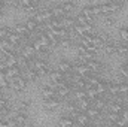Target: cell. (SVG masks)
<instances>
[{
    "label": "cell",
    "mask_w": 128,
    "mask_h": 127,
    "mask_svg": "<svg viewBox=\"0 0 128 127\" xmlns=\"http://www.w3.org/2000/svg\"><path fill=\"white\" fill-rule=\"evenodd\" d=\"M92 106V100H90V99H82V100H78V108L80 109V111H86L88 108H91Z\"/></svg>",
    "instance_id": "16"
},
{
    "label": "cell",
    "mask_w": 128,
    "mask_h": 127,
    "mask_svg": "<svg viewBox=\"0 0 128 127\" xmlns=\"http://www.w3.org/2000/svg\"><path fill=\"white\" fill-rule=\"evenodd\" d=\"M122 8L121 3L116 2H109V3H103L101 5V15H113L116 12H119Z\"/></svg>",
    "instance_id": "2"
},
{
    "label": "cell",
    "mask_w": 128,
    "mask_h": 127,
    "mask_svg": "<svg viewBox=\"0 0 128 127\" xmlns=\"http://www.w3.org/2000/svg\"><path fill=\"white\" fill-rule=\"evenodd\" d=\"M72 70H73L74 73H79V75H82V76H88V75L91 73V69L88 67V64L84 63V61H79V63H73V67H72Z\"/></svg>",
    "instance_id": "5"
},
{
    "label": "cell",
    "mask_w": 128,
    "mask_h": 127,
    "mask_svg": "<svg viewBox=\"0 0 128 127\" xmlns=\"http://www.w3.org/2000/svg\"><path fill=\"white\" fill-rule=\"evenodd\" d=\"M119 115H121V118H122V120H125V121L128 123V109H127V108H124V109L121 111V114H119Z\"/></svg>",
    "instance_id": "34"
},
{
    "label": "cell",
    "mask_w": 128,
    "mask_h": 127,
    "mask_svg": "<svg viewBox=\"0 0 128 127\" xmlns=\"http://www.w3.org/2000/svg\"><path fill=\"white\" fill-rule=\"evenodd\" d=\"M61 105V99L58 96H54V97H49V99H43V108L46 111H54L57 108H60Z\"/></svg>",
    "instance_id": "4"
},
{
    "label": "cell",
    "mask_w": 128,
    "mask_h": 127,
    "mask_svg": "<svg viewBox=\"0 0 128 127\" xmlns=\"http://www.w3.org/2000/svg\"><path fill=\"white\" fill-rule=\"evenodd\" d=\"M96 88H97V91H98L100 96H104L106 93H107V85L104 84V81H100V82L96 85Z\"/></svg>",
    "instance_id": "23"
},
{
    "label": "cell",
    "mask_w": 128,
    "mask_h": 127,
    "mask_svg": "<svg viewBox=\"0 0 128 127\" xmlns=\"http://www.w3.org/2000/svg\"><path fill=\"white\" fill-rule=\"evenodd\" d=\"M125 64H127V67H128V58H127V61H125Z\"/></svg>",
    "instance_id": "37"
},
{
    "label": "cell",
    "mask_w": 128,
    "mask_h": 127,
    "mask_svg": "<svg viewBox=\"0 0 128 127\" xmlns=\"http://www.w3.org/2000/svg\"><path fill=\"white\" fill-rule=\"evenodd\" d=\"M106 118H107V123H109V124H115V123L118 121V118H119V114L109 111V114H106Z\"/></svg>",
    "instance_id": "22"
},
{
    "label": "cell",
    "mask_w": 128,
    "mask_h": 127,
    "mask_svg": "<svg viewBox=\"0 0 128 127\" xmlns=\"http://www.w3.org/2000/svg\"><path fill=\"white\" fill-rule=\"evenodd\" d=\"M85 63L88 64V67H90L91 72H94V73H98L100 70H103V64L100 63V61H97L96 58H91V60H88V61H85Z\"/></svg>",
    "instance_id": "12"
},
{
    "label": "cell",
    "mask_w": 128,
    "mask_h": 127,
    "mask_svg": "<svg viewBox=\"0 0 128 127\" xmlns=\"http://www.w3.org/2000/svg\"><path fill=\"white\" fill-rule=\"evenodd\" d=\"M125 108H127V109H128V103H127V105H125Z\"/></svg>",
    "instance_id": "38"
},
{
    "label": "cell",
    "mask_w": 128,
    "mask_h": 127,
    "mask_svg": "<svg viewBox=\"0 0 128 127\" xmlns=\"http://www.w3.org/2000/svg\"><path fill=\"white\" fill-rule=\"evenodd\" d=\"M0 90H2V88H0Z\"/></svg>",
    "instance_id": "40"
},
{
    "label": "cell",
    "mask_w": 128,
    "mask_h": 127,
    "mask_svg": "<svg viewBox=\"0 0 128 127\" xmlns=\"http://www.w3.org/2000/svg\"><path fill=\"white\" fill-rule=\"evenodd\" d=\"M74 24H76V18L70 17V14H67L66 17L61 18V27H64V29H73Z\"/></svg>",
    "instance_id": "10"
},
{
    "label": "cell",
    "mask_w": 128,
    "mask_h": 127,
    "mask_svg": "<svg viewBox=\"0 0 128 127\" xmlns=\"http://www.w3.org/2000/svg\"><path fill=\"white\" fill-rule=\"evenodd\" d=\"M103 17H104L103 23H104L106 26H113V24H115V18H113V15H103Z\"/></svg>",
    "instance_id": "27"
},
{
    "label": "cell",
    "mask_w": 128,
    "mask_h": 127,
    "mask_svg": "<svg viewBox=\"0 0 128 127\" xmlns=\"http://www.w3.org/2000/svg\"><path fill=\"white\" fill-rule=\"evenodd\" d=\"M91 15L92 17L101 15V5H91Z\"/></svg>",
    "instance_id": "26"
},
{
    "label": "cell",
    "mask_w": 128,
    "mask_h": 127,
    "mask_svg": "<svg viewBox=\"0 0 128 127\" xmlns=\"http://www.w3.org/2000/svg\"><path fill=\"white\" fill-rule=\"evenodd\" d=\"M16 120V126H26L28 123V115L27 111H16V114L14 115Z\"/></svg>",
    "instance_id": "7"
},
{
    "label": "cell",
    "mask_w": 128,
    "mask_h": 127,
    "mask_svg": "<svg viewBox=\"0 0 128 127\" xmlns=\"http://www.w3.org/2000/svg\"><path fill=\"white\" fill-rule=\"evenodd\" d=\"M54 15H52V9L51 8H45V9H40V11H37L34 15H33V18L37 21V23H46L48 20H51Z\"/></svg>",
    "instance_id": "3"
},
{
    "label": "cell",
    "mask_w": 128,
    "mask_h": 127,
    "mask_svg": "<svg viewBox=\"0 0 128 127\" xmlns=\"http://www.w3.org/2000/svg\"><path fill=\"white\" fill-rule=\"evenodd\" d=\"M39 24H40V23H37L33 17H32V18H28V20H27V23H26V26L28 27V30H30L32 33H36L37 27H39Z\"/></svg>",
    "instance_id": "20"
},
{
    "label": "cell",
    "mask_w": 128,
    "mask_h": 127,
    "mask_svg": "<svg viewBox=\"0 0 128 127\" xmlns=\"http://www.w3.org/2000/svg\"><path fill=\"white\" fill-rule=\"evenodd\" d=\"M107 93H110V96H119V82H110L107 85Z\"/></svg>",
    "instance_id": "14"
},
{
    "label": "cell",
    "mask_w": 128,
    "mask_h": 127,
    "mask_svg": "<svg viewBox=\"0 0 128 127\" xmlns=\"http://www.w3.org/2000/svg\"><path fill=\"white\" fill-rule=\"evenodd\" d=\"M21 54H22L24 57H27V58H33V57H36V49H34L33 43H26V45L22 46Z\"/></svg>",
    "instance_id": "9"
},
{
    "label": "cell",
    "mask_w": 128,
    "mask_h": 127,
    "mask_svg": "<svg viewBox=\"0 0 128 127\" xmlns=\"http://www.w3.org/2000/svg\"><path fill=\"white\" fill-rule=\"evenodd\" d=\"M78 52H79V55L82 57V55H85V54L88 52V49L85 48V45H84V43H79V45H78Z\"/></svg>",
    "instance_id": "31"
},
{
    "label": "cell",
    "mask_w": 128,
    "mask_h": 127,
    "mask_svg": "<svg viewBox=\"0 0 128 127\" xmlns=\"http://www.w3.org/2000/svg\"><path fill=\"white\" fill-rule=\"evenodd\" d=\"M10 32H12L10 27H8V26H0V39H8V36H9Z\"/></svg>",
    "instance_id": "24"
},
{
    "label": "cell",
    "mask_w": 128,
    "mask_h": 127,
    "mask_svg": "<svg viewBox=\"0 0 128 127\" xmlns=\"http://www.w3.org/2000/svg\"><path fill=\"white\" fill-rule=\"evenodd\" d=\"M72 67H73V63H70V61H67V60H61L60 63L57 64V69H58L60 72H63L64 75H66V73H70Z\"/></svg>",
    "instance_id": "13"
},
{
    "label": "cell",
    "mask_w": 128,
    "mask_h": 127,
    "mask_svg": "<svg viewBox=\"0 0 128 127\" xmlns=\"http://www.w3.org/2000/svg\"><path fill=\"white\" fill-rule=\"evenodd\" d=\"M30 105H32L30 100H21L20 105H18V108H16V111H27L30 108Z\"/></svg>",
    "instance_id": "25"
},
{
    "label": "cell",
    "mask_w": 128,
    "mask_h": 127,
    "mask_svg": "<svg viewBox=\"0 0 128 127\" xmlns=\"http://www.w3.org/2000/svg\"><path fill=\"white\" fill-rule=\"evenodd\" d=\"M33 0H16V5H20L21 8H26V6H28V5H32Z\"/></svg>",
    "instance_id": "33"
},
{
    "label": "cell",
    "mask_w": 128,
    "mask_h": 127,
    "mask_svg": "<svg viewBox=\"0 0 128 127\" xmlns=\"http://www.w3.org/2000/svg\"><path fill=\"white\" fill-rule=\"evenodd\" d=\"M32 43H33V46H34V49H36V54H37L39 51H42V49H43V45L40 43V40H39V39H36V40H33Z\"/></svg>",
    "instance_id": "29"
},
{
    "label": "cell",
    "mask_w": 128,
    "mask_h": 127,
    "mask_svg": "<svg viewBox=\"0 0 128 127\" xmlns=\"http://www.w3.org/2000/svg\"><path fill=\"white\" fill-rule=\"evenodd\" d=\"M61 8L64 9V12H66V14H70V12H73V11H74L76 5H74L73 2L67 0V2H63V3H61Z\"/></svg>",
    "instance_id": "21"
},
{
    "label": "cell",
    "mask_w": 128,
    "mask_h": 127,
    "mask_svg": "<svg viewBox=\"0 0 128 127\" xmlns=\"http://www.w3.org/2000/svg\"><path fill=\"white\" fill-rule=\"evenodd\" d=\"M55 91H57V96H58L61 100H64V99L68 97L70 91H72V87L68 85V82H64V84H60V85L55 87Z\"/></svg>",
    "instance_id": "6"
},
{
    "label": "cell",
    "mask_w": 128,
    "mask_h": 127,
    "mask_svg": "<svg viewBox=\"0 0 128 127\" xmlns=\"http://www.w3.org/2000/svg\"><path fill=\"white\" fill-rule=\"evenodd\" d=\"M73 124H76L74 123V117L73 115H64L63 118L60 120V126H73Z\"/></svg>",
    "instance_id": "18"
},
{
    "label": "cell",
    "mask_w": 128,
    "mask_h": 127,
    "mask_svg": "<svg viewBox=\"0 0 128 127\" xmlns=\"http://www.w3.org/2000/svg\"><path fill=\"white\" fill-rule=\"evenodd\" d=\"M119 36H121V39H122L124 42L128 40V33H127V29H125V27H121V29H119Z\"/></svg>",
    "instance_id": "30"
},
{
    "label": "cell",
    "mask_w": 128,
    "mask_h": 127,
    "mask_svg": "<svg viewBox=\"0 0 128 127\" xmlns=\"http://www.w3.org/2000/svg\"><path fill=\"white\" fill-rule=\"evenodd\" d=\"M125 29H127V33H128V26H127V27H125Z\"/></svg>",
    "instance_id": "39"
},
{
    "label": "cell",
    "mask_w": 128,
    "mask_h": 127,
    "mask_svg": "<svg viewBox=\"0 0 128 127\" xmlns=\"http://www.w3.org/2000/svg\"><path fill=\"white\" fill-rule=\"evenodd\" d=\"M6 108H9V102H8V99L0 96V109H6Z\"/></svg>",
    "instance_id": "32"
},
{
    "label": "cell",
    "mask_w": 128,
    "mask_h": 127,
    "mask_svg": "<svg viewBox=\"0 0 128 127\" xmlns=\"http://www.w3.org/2000/svg\"><path fill=\"white\" fill-rule=\"evenodd\" d=\"M119 93H121L122 96L128 94V84H125V82H119Z\"/></svg>",
    "instance_id": "28"
},
{
    "label": "cell",
    "mask_w": 128,
    "mask_h": 127,
    "mask_svg": "<svg viewBox=\"0 0 128 127\" xmlns=\"http://www.w3.org/2000/svg\"><path fill=\"white\" fill-rule=\"evenodd\" d=\"M116 54H119V55H128V45L124 40L118 43V46H116Z\"/></svg>",
    "instance_id": "19"
},
{
    "label": "cell",
    "mask_w": 128,
    "mask_h": 127,
    "mask_svg": "<svg viewBox=\"0 0 128 127\" xmlns=\"http://www.w3.org/2000/svg\"><path fill=\"white\" fill-rule=\"evenodd\" d=\"M4 8H6V5L3 3V0H0V17L3 15V11H4Z\"/></svg>",
    "instance_id": "35"
},
{
    "label": "cell",
    "mask_w": 128,
    "mask_h": 127,
    "mask_svg": "<svg viewBox=\"0 0 128 127\" xmlns=\"http://www.w3.org/2000/svg\"><path fill=\"white\" fill-rule=\"evenodd\" d=\"M8 40L14 45V46H16V45H20V43H22V37L18 34V33L15 32L14 29H12V32L9 33V36H8Z\"/></svg>",
    "instance_id": "11"
},
{
    "label": "cell",
    "mask_w": 128,
    "mask_h": 127,
    "mask_svg": "<svg viewBox=\"0 0 128 127\" xmlns=\"http://www.w3.org/2000/svg\"><path fill=\"white\" fill-rule=\"evenodd\" d=\"M112 2H116V3H121V5H124L127 0H112Z\"/></svg>",
    "instance_id": "36"
},
{
    "label": "cell",
    "mask_w": 128,
    "mask_h": 127,
    "mask_svg": "<svg viewBox=\"0 0 128 127\" xmlns=\"http://www.w3.org/2000/svg\"><path fill=\"white\" fill-rule=\"evenodd\" d=\"M9 81H10V88L15 90V91H24V90L27 88V84H28V81H27V78H26L24 75L14 76V78H10Z\"/></svg>",
    "instance_id": "1"
},
{
    "label": "cell",
    "mask_w": 128,
    "mask_h": 127,
    "mask_svg": "<svg viewBox=\"0 0 128 127\" xmlns=\"http://www.w3.org/2000/svg\"><path fill=\"white\" fill-rule=\"evenodd\" d=\"M51 9H52V15H54L55 18H63V17H66V15H67V14L64 12V9L61 8V5H57V6H52Z\"/></svg>",
    "instance_id": "17"
},
{
    "label": "cell",
    "mask_w": 128,
    "mask_h": 127,
    "mask_svg": "<svg viewBox=\"0 0 128 127\" xmlns=\"http://www.w3.org/2000/svg\"><path fill=\"white\" fill-rule=\"evenodd\" d=\"M85 90H86V96H88L90 100H96L97 97H100V94H98V91H97V88L94 85H88Z\"/></svg>",
    "instance_id": "15"
},
{
    "label": "cell",
    "mask_w": 128,
    "mask_h": 127,
    "mask_svg": "<svg viewBox=\"0 0 128 127\" xmlns=\"http://www.w3.org/2000/svg\"><path fill=\"white\" fill-rule=\"evenodd\" d=\"M40 94H42V99H49V97L57 96V91H55V87L52 85H43L40 88Z\"/></svg>",
    "instance_id": "8"
}]
</instances>
